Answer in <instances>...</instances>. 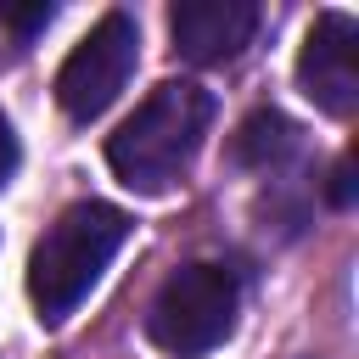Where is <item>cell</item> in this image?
I'll list each match as a JSON object with an SVG mask.
<instances>
[{
    "instance_id": "4",
    "label": "cell",
    "mask_w": 359,
    "mask_h": 359,
    "mask_svg": "<svg viewBox=\"0 0 359 359\" xmlns=\"http://www.w3.org/2000/svg\"><path fill=\"white\" fill-rule=\"evenodd\" d=\"M135 62H140V28H135V17L129 11H107L67 50V62L56 67V107L67 118H79V123L101 118L118 101V90L129 84Z\"/></svg>"
},
{
    "instance_id": "5",
    "label": "cell",
    "mask_w": 359,
    "mask_h": 359,
    "mask_svg": "<svg viewBox=\"0 0 359 359\" xmlns=\"http://www.w3.org/2000/svg\"><path fill=\"white\" fill-rule=\"evenodd\" d=\"M297 84L331 118H348L359 107V28H353L348 11L314 17V28L297 50Z\"/></svg>"
},
{
    "instance_id": "7",
    "label": "cell",
    "mask_w": 359,
    "mask_h": 359,
    "mask_svg": "<svg viewBox=\"0 0 359 359\" xmlns=\"http://www.w3.org/2000/svg\"><path fill=\"white\" fill-rule=\"evenodd\" d=\"M292 146H297V123L286 112H275V107H258V112L241 118V129L230 140V157L241 168H275V163L292 157Z\"/></svg>"
},
{
    "instance_id": "1",
    "label": "cell",
    "mask_w": 359,
    "mask_h": 359,
    "mask_svg": "<svg viewBox=\"0 0 359 359\" xmlns=\"http://www.w3.org/2000/svg\"><path fill=\"white\" fill-rule=\"evenodd\" d=\"M208 123H213V95L202 84L168 79L118 123V135L107 140V163L129 191H146V196L168 191L196 157Z\"/></svg>"
},
{
    "instance_id": "8",
    "label": "cell",
    "mask_w": 359,
    "mask_h": 359,
    "mask_svg": "<svg viewBox=\"0 0 359 359\" xmlns=\"http://www.w3.org/2000/svg\"><path fill=\"white\" fill-rule=\"evenodd\" d=\"M0 22H11L17 34H34V28L50 22V6H45V0H39V6H0Z\"/></svg>"
},
{
    "instance_id": "9",
    "label": "cell",
    "mask_w": 359,
    "mask_h": 359,
    "mask_svg": "<svg viewBox=\"0 0 359 359\" xmlns=\"http://www.w3.org/2000/svg\"><path fill=\"white\" fill-rule=\"evenodd\" d=\"M331 202H337V208L353 202V157H348V151H342L337 168H331Z\"/></svg>"
},
{
    "instance_id": "10",
    "label": "cell",
    "mask_w": 359,
    "mask_h": 359,
    "mask_svg": "<svg viewBox=\"0 0 359 359\" xmlns=\"http://www.w3.org/2000/svg\"><path fill=\"white\" fill-rule=\"evenodd\" d=\"M11 163H17V140H11V129L0 123V185H6V174H11Z\"/></svg>"
},
{
    "instance_id": "6",
    "label": "cell",
    "mask_w": 359,
    "mask_h": 359,
    "mask_svg": "<svg viewBox=\"0 0 359 359\" xmlns=\"http://www.w3.org/2000/svg\"><path fill=\"white\" fill-rule=\"evenodd\" d=\"M258 28V6L252 0H180L168 11V34L174 50L196 67H219L230 56H241V45Z\"/></svg>"
},
{
    "instance_id": "3",
    "label": "cell",
    "mask_w": 359,
    "mask_h": 359,
    "mask_svg": "<svg viewBox=\"0 0 359 359\" xmlns=\"http://www.w3.org/2000/svg\"><path fill=\"white\" fill-rule=\"evenodd\" d=\"M236 303L241 286L224 264H185L157 286L146 309V337L174 359H202L236 331Z\"/></svg>"
},
{
    "instance_id": "2",
    "label": "cell",
    "mask_w": 359,
    "mask_h": 359,
    "mask_svg": "<svg viewBox=\"0 0 359 359\" xmlns=\"http://www.w3.org/2000/svg\"><path fill=\"white\" fill-rule=\"evenodd\" d=\"M129 236V213L112 202H73L67 213H56V224L34 241L28 252V297L39 309V320H67L90 286L101 280V269L112 264V252Z\"/></svg>"
}]
</instances>
